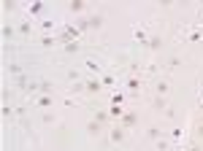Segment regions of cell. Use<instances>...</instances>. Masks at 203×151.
<instances>
[{
	"label": "cell",
	"instance_id": "1",
	"mask_svg": "<svg viewBox=\"0 0 203 151\" xmlns=\"http://www.w3.org/2000/svg\"><path fill=\"white\" fill-rule=\"evenodd\" d=\"M87 89H89V92H98V89H100V84H98V81H89Z\"/></svg>",
	"mask_w": 203,
	"mask_h": 151
},
{
	"label": "cell",
	"instance_id": "2",
	"mask_svg": "<svg viewBox=\"0 0 203 151\" xmlns=\"http://www.w3.org/2000/svg\"><path fill=\"white\" fill-rule=\"evenodd\" d=\"M70 8H73V11H81V8H84V3H81V0H73V3H70Z\"/></svg>",
	"mask_w": 203,
	"mask_h": 151
}]
</instances>
